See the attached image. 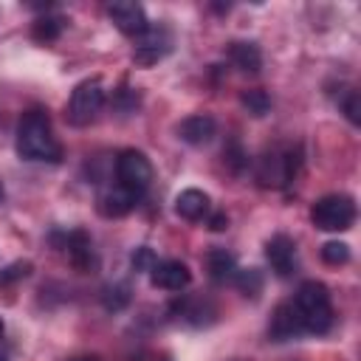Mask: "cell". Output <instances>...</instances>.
I'll use <instances>...</instances> for the list:
<instances>
[{"mask_svg": "<svg viewBox=\"0 0 361 361\" xmlns=\"http://www.w3.org/2000/svg\"><path fill=\"white\" fill-rule=\"evenodd\" d=\"M17 155L25 161H48V164L62 161V147L54 135V127L45 110L34 107L23 113L17 124Z\"/></svg>", "mask_w": 361, "mask_h": 361, "instance_id": "6da1fadb", "label": "cell"}, {"mask_svg": "<svg viewBox=\"0 0 361 361\" xmlns=\"http://www.w3.org/2000/svg\"><path fill=\"white\" fill-rule=\"evenodd\" d=\"M293 305H296V313H299L305 333L322 336L333 327V302H330V290L322 282H316V279L302 282Z\"/></svg>", "mask_w": 361, "mask_h": 361, "instance_id": "7a4b0ae2", "label": "cell"}, {"mask_svg": "<svg viewBox=\"0 0 361 361\" xmlns=\"http://www.w3.org/2000/svg\"><path fill=\"white\" fill-rule=\"evenodd\" d=\"M310 220L322 231H347L355 220V203L350 195H324L313 203Z\"/></svg>", "mask_w": 361, "mask_h": 361, "instance_id": "3957f363", "label": "cell"}, {"mask_svg": "<svg viewBox=\"0 0 361 361\" xmlns=\"http://www.w3.org/2000/svg\"><path fill=\"white\" fill-rule=\"evenodd\" d=\"M104 104V85L99 76H90V79H82L73 93H71V104H68V121L73 127H85L90 124L99 110Z\"/></svg>", "mask_w": 361, "mask_h": 361, "instance_id": "277c9868", "label": "cell"}, {"mask_svg": "<svg viewBox=\"0 0 361 361\" xmlns=\"http://www.w3.org/2000/svg\"><path fill=\"white\" fill-rule=\"evenodd\" d=\"M116 180L121 189L141 197L152 183V164L141 149H124L116 158Z\"/></svg>", "mask_w": 361, "mask_h": 361, "instance_id": "5b68a950", "label": "cell"}, {"mask_svg": "<svg viewBox=\"0 0 361 361\" xmlns=\"http://www.w3.org/2000/svg\"><path fill=\"white\" fill-rule=\"evenodd\" d=\"M107 14H110L113 25H116L121 34H127V37H141V34L149 28L147 14H144V8H141L138 3L116 0V3L107 6Z\"/></svg>", "mask_w": 361, "mask_h": 361, "instance_id": "8992f818", "label": "cell"}, {"mask_svg": "<svg viewBox=\"0 0 361 361\" xmlns=\"http://www.w3.org/2000/svg\"><path fill=\"white\" fill-rule=\"evenodd\" d=\"M265 259L276 276H290L296 274V245L288 234H274L265 243Z\"/></svg>", "mask_w": 361, "mask_h": 361, "instance_id": "52a82bcc", "label": "cell"}, {"mask_svg": "<svg viewBox=\"0 0 361 361\" xmlns=\"http://www.w3.org/2000/svg\"><path fill=\"white\" fill-rule=\"evenodd\" d=\"M169 54V34L164 31V28H147L141 37H138V45H135V51H133V59H135V65H144V68H149V65H155L158 59H164Z\"/></svg>", "mask_w": 361, "mask_h": 361, "instance_id": "ba28073f", "label": "cell"}, {"mask_svg": "<svg viewBox=\"0 0 361 361\" xmlns=\"http://www.w3.org/2000/svg\"><path fill=\"white\" fill-rule=\"evenodd\" d=\"M149 279H152L155 288H161V290H172V293H175V290L189 288L192 274H189L186 262H180V259H164V262H155V265H152Z\"/></svg>", "mask_w": 361, "mask_h": 361, "instance_id": "9c48e42d", "label": "cell"}, {"mask_svg": "<svg viewBox=\"0 0 361 361\" xmlns=\"http://www.w3.org/2000/svg\"><path fill=\"white\" fill-rule=\"evenodd\" d=\"M305 327L299 322V313H296V305L293 302H282L276 305L274 316H271V324H268V336L274 341H288V338H296L302 336Z\"/></svg>", "mask_w": 361, "mask_h": 361, "instance_id": "30bf717a", "label": "cell"}, {"mask_svg": "<svg viewBox=\"0 0 361 361\" xmlns=\"http://www.w3.org/2000/svg\"><path fill=\"white\" fill-rule=\"evenodd\" d=\"M214 133H217V124H214L212 116H189V118H183V121L178 124V135H180L186 144H192V147L209 144V141L214 138Z\"/></svg>", "mask_w": 361, "mask_h": 361, "instance_id": "8fae6325", "label": "cell"}, {"mask_svg": "<svg viewBox=\"0 0 361 361\" xmlns=\"http://www.w3.org/2000/svg\"><path fill=\"white\" fill-rule=\"evenodd\" d=\"M135 203H138V197H135L133 192L121 189L118 183H116V186H107V189L99 195V212H102L104 217H121V214H127Z\"/></svg>", "mask_w": 361, "mask_h": 361, "instance_id": "7c38bea8", "label": "cell"}, {"mask_svg": "<svg viewBox=\"0 0 361 361\" xmlns=\"http://www.w3.org/2000/svg\"><path fill=\"white\" fill-rule=\"evenodd\" d=\"M65 248H68V257H71V262H73V268H76V271L87 274V271L96 265V257H93V245H90V237H87L82 228H76V231H71V234H68V240H65Z\"/></svg>", "mask_w": 361, "mask_h": 361, "instance_id": "4fadbf2b", "label": "cell"}, {"mask_svg": "<svg viewBox=\"0 0 361 361\" xmlns=\"http://www.w3.org/2000/svg\"><path fill=\"white\" fill-rule=\"evenodd\" d=\"M175 212L183 220H203L209 214V195L200 189H183L175 197Z\"/></svg>", "mask_w": 361, "mask_h": 361, "instance_id": "5bb4252c", "label": "cell"}, {"mask_svg": "<svg viewBox=\"0 0 361 361\" xmlns=\"http://www.w3.org/2000/svg\"><path fill=\"white\" fill-rule=\"evenodd\" d=\"M228 59L243 73H257L262 68V54L254 42H231L228 45Z\"/></svg>", "mask_w": 361, "mask_h": 361, "instance_id": "9a60e30c", "label": "cell"}, {"mask_svg": "<svg viewBox=\"0 0 361 361\" xmlns=\"http://www.w3.org/2000/svg\"><path fill=\"white\" fill-rule=\"evenodd\" d=\"M206 268H209V276H212L214 282L234 279V274H237L234 257H231L226 248H212V251L206 254Z\"/></svg>", "mask_w": 361, "mask_h": 361, "instance_id": "2e32d148", "label": "cell"}, {"mask_svg": "<svg viewBox=\"0 0 361 361\" xmlns=\"http://www.w3.org/2000/svg\"><path fill=\"white\" fill-rule=\"evenodd\" d=\"M234 282H237L240 293H243V296H251V299H257L259 290H262V274H259L257 268L237 271V274H234Z\"/></svg>", "mask_w": 361, "mask_h": 361, "instance_id": "e0dca14e", "label": "cell"}, {"mask_svg": "<svg viewBox=\"0 0 361 361\" xmlns=\"http://www.w3.org/2000/svg\"><path fill=\"white\" fill-rule=\"evenodd\" d=\"M240 102L248 107V113H251V116H265V113L271 110V99H268V93H265V90H259V87L245 90V93L240 96Z\"/></svg>", "mask_w": 361, "mask_h": 361, "instance_id": "ac0fdd59", "label": "cell"}, {"mask_svg": "<svg viewBox=\"0 0 361 361\" xmlns=\"http://www.w3.org/2000/svg\"><path fill=\"white\" fill-rule=\"evenodd\" d=\"M59 31H62V20L59 17H39L37 23H34V39H39V42H51V39H56L59 37Z\"/></svg>", "mask_w": 361, "mask_h": 361, "instance_id": "d6986e66", "label": "cell"}, {"mask_svg": "<svg viewBox=\"0 0 361 361\" xmlns=\"http://www.w3.org/2000/svg\"><path fill=\"white\" fill-rule=\"evenodd\" d=\"M322 259L327 265H344L350 259V248L344 243H324L322 245Z\"/></svg>", "mask_w": 361, "mask_h": 361, "instance_id": "ffe728a7", "label": "cell"}, {"mask_svg": "<svg viewBox=\"0 0 361 361\" xmlns=\"http://www.w3.org/2000/svg\"><path fill=\"white\" fill-rule=\"evenodd\" d=\"M341 110L347 113V118L353 124H361V96H358V90H347V96L341 99Z\"/></svg>", "mask_w": 361, "mask_h": 361, "instance_id": "44dd1931", "label": "cell"}, {"mask_svg": "<svg viewBox=\"0 0 361 361\" xmlns=\"http://www.w3.org/2000/svg\"><path fill=\"white\" fill-rule=\"evenodd\" d=\"M28 274H31V262H14L6 271H0V282L6 285V282H14V279H23Z\"/></svg>", "mask_w": 361, "mask_h": 361, "instance_id": "7402d4cb", "label": "cell"}, {"mask_svg": "<svg viewBox=\"0 0 361 361\" xmlns=\"http://www.w3.org/2000/svg\"><path fill=\"white\" fill-rule=\"evenodd\" d=\"M155 262H158V259H155V254H152L149 248H138V251L133 254V268H135V271H152Z\"/></svg>", "mask_w": 361, "mask_h": 361, "instance_id": "603a6c76", "label": "cell"}, {"mask_svg": "<svg viewBox=\"0 0 361 361\" xmlns=\"http://www.w3.org/2000/svg\"><path fill=\"white\" fill-rule=\"evenodd\" d=\"M209 228H212V231H223V228H228V217H226L223 212H217V214L209 220Z\"/></svg>", "mask_w": 361, "mask_h": 361, "instance_id": "cb8c5ba5", "label": "cell"}, {"mask_svg": "<svg viewBox=\"0 0 361 361\" xmlns=\"http://www.w3.org/2000/svg\"><path fill=\"white\" fill-rule=\"evenodd\" d=\"M73 361H102L99 355H79V358H73Z\"/></svg>", "mask_w": 361, "mask_h": 361, "instance_id": "d4e9b609", "label": "cell"}, {"mask_svg": "<svg viewBox=\"0 0 361 361\" xmlns=\"http://www.w3.org/2000/svg\"><path fill=\"white\" fill-rule=\"evenodd\" d=\"M3 197H6V189H3V180H0V203H3Z\"/></svg>", "mask_w": 361, "mask_h": 361, "instance_id": "484cf974", "label": "cell"}, {"mask_svg": "<svg viewBox=\"0 0 361 361\" xmlns=\"http://www.w3.org/2000/svg\"><path fill=\"white\" fill-rule=\"evenodd\" d=\"M0 361H8V355H6V350H0Z\"/></svg>", "mask_w": 361, "mask_h": 361, "instance_id": "4316f807", "label": "cell"}, {"mask_svg": "<svg viewBox=\"0 0 361 361\" xmlns=\"http://www.w3.org/2000/svg\"><path fill=\"white\" fill-rule=\"evenodd\" d=\"M0 333H3V319H0Z\"/></svg>", "mask_w": 361, "mask_h": 361, "instance_id": "83f0119b", "label": "cell"}]
</instances>
